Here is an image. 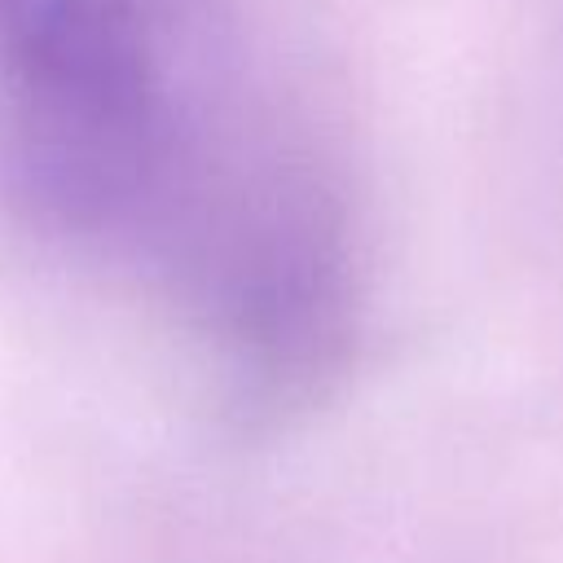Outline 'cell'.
I'll return each mask as SVG.
<instances>
[{"label": "cell", "instance_id": "obj_1", "mask_svg": "<svg viewBox=\"0 0 563 563\" xmlns=\"http://www.w3.org/2000/svg\"><path fill=\"white\" fill-rule=\"evenodd\" d=\"M229 0H0V154L53 229L189 264H299L238 167Z\"/></svg>", "mask_w": 563, "mask_h": 563}]
</instances>
